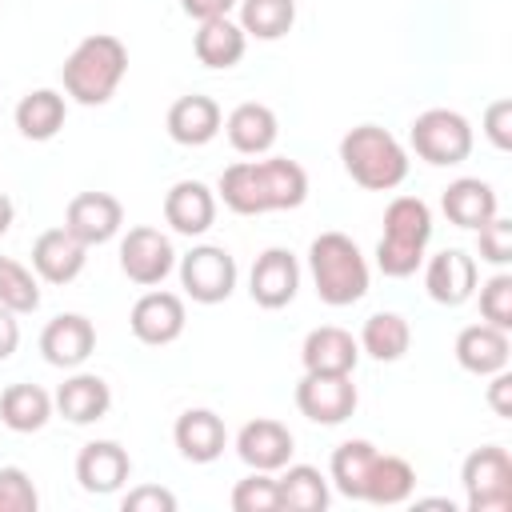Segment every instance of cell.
I'll use <instances>...</instances> for the list:
<instances>
[{"label": "cell", "instance_id": "7bdbcfd3", "mask_svg": "<svg viewBox=\"0 0 512 512\" xmlns=\"http://www.w3.org/2000/svg\"><path fill=\"white\" fill-rule=\"evenodd\" d=\"M488 404H492V412H496V416H512V376H508V368L492 372Z\"/></svg>", "mask_w": 512, "mask_h": 512}, {"label": "cell", "instance_id": "7a4b0ae2", "mask_svg": "<svg viewBox=\"0 0 512 512\" xmlns=\"http://www.w3.org/2000/svg\"><path fill=\"white\" fill-rule=\"evenodd\" d=\"M308 268H312L316 296L332 308H348L368 292V260L360 244L344 232H320L308 244Z\"/></svg>", "mask_w": 512, "mask_h": 512}, {"label": "cell", "instance_id": "ab89813d", "mask_svg": "<svg viewBox=\"0 0 512 512\" xmlns=\"http://www.w3.org/2000/svg\"><path fill=\"white\" fill-rule=\"evenodd\" d=\"M476 236H480V260H488L496 268H504L512 260V220H504L496 212L488 224L476 228Z\"/></svg>", "mask_w": 512, "mask_h": 512}, {"label": "cell", "instance_id": "1f68e13d", "mask_svg": "<svg viewBox=\"0 0 512 512\" xmlns=\"http://www.w3.org/2000/svg\"><path fill=\"white\" fill-rule=\"evenodd\" d=\"M280 508L288 512H324L328 508V480L312 464H284V476L276 480Z\"/></svg>", "mask_w": 512, "mask_h": 512}, {"label": "cell", "instance_id": "7c38bea8", "mask_svg": "<svg viewBox=\"0 0 512 512\" xmlns=\"http://www.w3.org/2000/svg\"><path fill=\"white\" fill-rule=\"evenodd\" d=\"M132 336L148 348H164L172 340H180L188 316H184V300L176 292H144L136 304H132Z\"/></svg>", "mask_w": 512, "mask_h": 512}, {"label": "cell", "instance_id": "f35d334b", "mask_svg": "<svg viewBox=\"0 0 512 512\" xmlns=\"http://www.w3.org/2000/svg\"><path fill=\"white\" fill-rule=\"evenodd\" d=\"M40 496H36V484L28 480L24 468L8 464L0 468V512H36Z\"/></svg>", "mask_w": 512, "mask_h": 512}, {"label": "cell", "instance_id": "f6af8a7d", "mask_svg": "<svg viewBox=\"0 0 512 512\" xmlns=\"http://www.w3.org/2000/svg\"><path fill=\"white\" fill-rule=\"evenodd\" d=\"M16 344H20V324H16V312H8V308L0 304V360H8V356L16 352Z\"/></svg>", "mask_w": 512, "mask_h": 512}, {"label": "cell", "instance_id": "30bf717a", "mask_svg": "<svg viewBox=\"0 0 512 512\" xmlns=\"http://www.w3.org/2000/svg\"><path fill=\"white\" fill-rule=\"evenodd\" d=\"M124 224V204L112 192H76L64 208V228L80 244H108Z\"/></svg>", "mask_w": 512, "mask_h": 512}, {"label": "cell", "instance_id": "b9f144b4", "mask_svg": "<svg viewBox=\"0 0 512 512\" xmlns=\"http://www.w3.org/2000/svg\"><path fill=\"white\" fill-rule=\"evenodd\" d=\"M176 508V496L160 484H140L124 496V512H172Z\"/></svg>", "mask_w": 512, "mask_h": 512}, {"label": "cell", "instance_id": "5bb4252c", "mask_svg": "<svg viewBox=\"0 0 512 512\" xmlns=\"http://www.w3.org/2000/svg\"><path fill=\"white\" fill-rule=\"evenodd\" d=\"M96 348V328L80 312H60L40 332V352L52 368H80Z\"/></svg>", "mask_w": 512, "mask_h": 512}, {"label": "cell", "instance_id": "bcb514c9", "mask_svg": "<svg viewBox=\"0 0 512 512\" xmlns=\"http://www.w3.org/2000/svg\"><path fill=\"white\" fill-rule=\"evenodd\" d=\"M12 216H16V208H12V200H8L4 192H0V236H4L8 228H12Z\"/></svg>", "mask_w": 512, "mask_h": 512}, {"label": "cell", "instance_id": "d4e9b609", "mask_svg": "<svg viewBox=\"0 0 512 512\" xmlns=\"http://www.w3.org/2000/svg\"><path fill=\"white\" fill-rule=\"evenodd\" d=\"M440 208H444V216H448L456 228L476 232L480 224H488V220L496 216V192H492V184L480 180V176H460V180H452V184L444 188Z\"/></svg>", "mask_w": 512, "mask_h": 512}, {"label": "cell", "instance_id": "60d3db41", "mask_svg": "<svg viewBox=\"0 0 512 512\" xmlns=\"http://www.w3.org/2000/svg\"><path fill=\"white\" fill-rule=\"evenodd\" d=\"M484 136H488L500 152L512 148V100H492V104L484 108Z\"/></svg>", "mask_w": 512, "mask_h": 512}, {"label": "cell", "instance_id": "e575fe53", "mask_svg": "<svg viewBox=\"0 0 512 512\" xmlns=\"http://www.w3.org/2000/svg\"><path fill=\"white\" fill-rule=\"evenodd\" d=\"M296 24V0H240V28L256 40H280Z\"/></svg>", "mask_w": 512, "mask_h": 512}, {"label": "cell", "instance_id": "f546056e", "mask_svg": "<svg viewBox=\"0 0 512 512\" xmlns=\"http://www.w3.org/2000/svg\"><path fill=\"white\" fill-rule=\"evenodd\" d=\"M356 344H360L372 360L392 364V360H400V356L412 348V328H408V320H404L400 312H372V316L364 320Z\"/></svg>", "mask_w": 512, "mask_h": 512}, {"label": "cell", "instance_id": "603a6c76", "mask_svg": "<svg viewBox=\"0 0 512 512\" xmlns=\"http://www.w3.org/2000/svg\"><path fill=\"white\" fill-rule=\"evenodd\" d=\"M220 124H224L220 104H216L212 96H200V92L180 96V100L168 108V136H172L176 144H184V148L208 144V140L220 132Z\"/></svg>", "mask_w": 512, "mask_h": 512}, {"label": "cell", "instance_id": "7402d4cb", "mask_svg": "<svg viewBox=\"0 0 512 512\" xmlns=\"http://www.w3.org/2000/svg\"><path fill=\"white\" fill-rule=\"evenodd\" d=\"M508 356H512L508 332L496 324H468L456 336V360L472 376H492V372L508 368Z\"/></svg>", "mask_w": 512, "mask_h": 512}, {"label": "cell", "instance_id": "44dd1931", "mask_svg": "<svg viewBox=\"0 0 512 512\" xmlns=\"http://www.w3.org/2000/svg\"><path fill=\"white\" fill-rule=\"evenodd\" d=\"M172 440H176V448H180L184 460L212 464L224 452V444H228V428H224V420L212 408H188V412L176 416Z\"/></svg>", "mask_w": 512, "mask_h": 512}, {"label": "cell", "instance_id": "ffe728a7", "mask_svg": "<svg viewBox=\"0 0 512 512\" xmlns=\"http://www.w3.org/2000/svg\"><path fill=\"white\" fill-rule=\"evenodd\" d=\"M52 408H56L68 424H96V420L108 416V408H112V388H108V380L96 376V372H76V376H68V380L56 388Z\"/></svg>", "mask_w": 512, "mask_h": 512}, {"label": "cell", "instance_id": "52a82bcc", "mask_svg": "<svg viewBox=\"0 0 512 512\" xmlns=\"http://www.w3.org/2000/svg\"><path fill=\"white\" fill-rule=\"evenodd\" d=\"M180 288L196 304H220L236 288V260L220 244H200L188 256H180Z\"/></svg>", "mask_w": 512, "mask_h": 512}, {"label": "cell", "instance_id": "836d02e7", "mask_svg": "<svg viewBox=\"0 0 512 512\" xmlns=\"http://www.w3.org/2000/svg\"><path fill=\"white\" fill-rule=\"evenodd\" d=\"M372 460H376V448L368 440H344L332 452V468H328L336 492L348 496V500H364V484H368Z\"/></svg>", "mask_w": 512, "mask_h": 512}, {"label": "cell", "instance_id": "4dcf8cb0", "mask_svg": "<svg viewBox=\"0 0 512 512\" xmlns=\"http://www.w3.org/2000/svg\"><path fill=\"white\" fill-rule=\"evenodd\" d=\"M64 96L56 88H36L28 96H20L16 104V128L28 140H52L64 128Z\"/></svg>", "mask_w": 512, "mask_h": 512}, {"label": "cell", "instance_id": "ac0fdd59", "mask_svg": "<svg viewBox=\"0 0 512 512\" xmlns=\"http://www.w3.org/2000/svg\"><path fill=\"white\" fill-rule=\"evenodd\" d=\"M164 220L180 236H204L216 220V192L200 180H176L164 196Z\"/></svg>", "mask_w": 512, "mask_h": 512}, {"label": "cell", "instance_id": "cb8c5ba5", "mask_svg": "<svg viewBox=\"0 0 512 512\" xmlns=\"http://www.w3.org/2000/svg\"><path fill=\"white\" fill-rule=\"evenodd\" d=\"M224 132H228V140H232L236 152H244V156H264V152L276 144L280 124H276V112H272L268 104L244 100V104H236V108L228 112Z\"/></svg>", "mask_w": 512, "mask_h": 512}, {"label": "cell", "instance_id": "277c9868", "mask_svg": "<svg viewBox=\"0 0 512 512\" xmlns=\"http://www.w3.org/2000/svg\"><path fill=\"white\" fill-rule=\"evenodd\" d=\"M432 240V212L420 196H396L384 208V236L376 244V268L392 280L412 276L424 264V248Z\"/></svg>", "mask_w": 512, "mask_h": 512}, {"label": "cell", "instance_id": "d590c367", "mask_svg": "<svg viewBox=\"0 0 512 512\" xmlns=\"http://www.w3.org/2000/svg\"><path fill=\"white\" fill-rule=\"evenodd\" d=\"M0 304L8 312H16V316H28V312L40 308V284H36V276L20 260H12V256H0Z\"/></svg>", "mask_w": 512, "mask_h": 512}, {"label": "cell", "instance_id": "d6a6232c", "mask_svg": "<svg viewBox=\"0 0 512 512\" xmlns=\"http://www.w3.org/2000/svg\"><path fill=\"white\" fill-rule=\"evenodd\" d=\"M260 176H264L272 212H288V208H300L308 200V172L296 160H288V156L260 160Z\"/></svg>", "mask_w": 512, "mask_h": 512}, {"label": "cell", "instance_id": "2e32d148", "mask_svg": "<svg viewBox=\"0 0 512 512\" xmlns=\"http://www.w3.org/2000/svg\"><path fill=\"white\" fill-rule=\"evenodd\" d=\"M88 264V244H80L68 228H48L32 244V268L48 284H72Z\"/></svg>", "mask_w": 512, "mask_h": 512}, {"label": "cell", "instance_id": "5b68a950", "mask_svg": "<svg viewBox=\"0 0 512 512\" xmlns=\"http://www.w3.org/2000/svg\"><path fill=\"white\" fill-rule=\"evenodd\" d=\"M468 512H508L512 508V456L500 444H484L464 456L460 468Z\"/></svg>", "mask_w": 512, "mask_h": 512}, {"label": "cell", "instance_id": "8992f818", "mask_svg": "<svg viewBox=\"0 0 512 512\" xmlns=\"http://www.w3.org/2000/svg\"><path fill=\"white\" fill-rule=\"evenodd\" d=\"M408 140H412V152L436 168L444 164H460L468 160L472 152V124L452 112V108H428L412 120L408 128Z\"/></svg>", "mask_w": 512, "mask_h": 512}, {"label": "cell", "instance_id": "8fae6325", "mask_svg": "<svg viewBox=\"0 0 512 512\" xmlns=\"http://www.w3.org/2000/svg\"><path fill=\"white\" fill-rule=\"evenodd\" d=\"M296 288H300V264L288 248H264L252 264V276H248V292L260 308L276 312L284 304L296 300Z\"/></svg>", "mask_w": 512, "mask_h": 512}, {"label": "cell", "instance_id": "3957f363", "mask_svg": "<svg viewBox=\"0 0 512 512\" xmlns=\"http://www.w3.org/2000/svg\"><path fill=\"white\" fill-rule=\"evenodd\" d=\"M340 164L368 192H392L408 176V152L380 124H356L352 132H344V140H340Z\"/></svg>", "mask_w": 512, "mask_h": 512}, {"label": "cell", "instance_id": "ba28073f", "mask_svg": "<svg viewBox=\"0 0 512 512\" xmlns=\"http://www.w3.org/2000/svg\"><path fill=\"white\" fill-rule=\"evenodd\" d=\"M176 268V252H172V240L152 228V224H136L128 228V236L120 240V272L140 284V288H152L160 284L168 272Z\"/></svg>", "mask_w": 512, "mask_h": 512}, {"label": "cell", "instance_id": "e0dca14e", "mask_svg": "<svg viewBox=\"0 0 512 512\" xmlns=\"http://www.w3.org/2000/svg\"><path fill=\"white\" fill-rule=\"evenodd\" d=\"M304 372H324V376H352L356 360H360V344L352 340V332L336 328V324H320L304 336L300 348Z\"/></svg>", "mask_w": 512, "mask_h": 512}, {"label": "cell", "instance_id": "4316f807", "mask_svg": "<svg viewBox=\"0 0 512 512\" xmlns=\"http://www.w3.org/2000/svg\"><path fill=\"white\" fill-rule=\"evenodd\" d=\"M192 48H196V60L204 68H232V64H240V56L248 48V36L228 16H216V20H200V28L192 36Z\"/></svg>", "mask_w": 512, "mask_h": 512}, {"label": "cell", "instance_id": "74e56055", "mask_svg": "<svg viewBox=\"0 0 512 512\" xmlns=\"http://www.w3.org/2000/svg\"><path fill=\"white\" fill-rule=\"evenodd\" d=\"M480 316L484 324H496V328H512V276L508 272H496L492 280L480 284Z\"/></svg>", "mask_w": 512, "mask_h": 512}, {"label": "cell", "instance_id": "d6986e66", "mask_svg": "<svg viewBox=\"0 0 512 512\" xmlns=\"http://www.w3.org/2000/svg\"><path fill=\"white\" fill-rule=\"evenodd\" d=\"M128 472H132V460H128V452H124L116 440H92V444H84L80 456H76V480H80V488L92 492V496L116 492V488L128 480Z\"/></svg>", "mask_w": 512, "mask_h": 512}, {"label": "cell", "instance_id": "9a60e30c", "mask_svg": "<svg viewBox=\"0 0 512 512\" xmlns=\"http://www.w3.org/2000/svg\"><path fill=\"white\" fill-rule=\"evenodd\" d=\"M424 288L436 304L444 308H460L464 300H472L476 292V260L464 248H444L428 260L424 268Z\"/></svg>", "mask_w": 512, "mask_h": 512}, {"label": "cell", "instance_id": "8d00e7d4", "mask_svg": "<svg viewBox=\"0 0 512 512\" xmlns=\"http://www.w3.org/2000/svg\"><path fill=\"white\" fill-rule=\"evenodd\" d=\"M232 508L236 512H280V488H276L272 472H252V476L236 480Z\"/></svg>", "mask_w": 512, "mask_h": 512}, {"label": "cell", "instance_id": "9c48e42d", "mask_svg": "<svg viewBox=\"0 0 512 512\" xmlns=\"http://www.w3.org/2000/svg\"><path fill=\"white\" fill-rule=\"evenodd\" d=\"M356 384L352 376H324V372H304L296 384V408L312 424H344L356 412Z\"/></svg>", "mask_w": 512, "mask_h": 512}, {"label": "cell", "instance_id": "484cf974", "mask_svg": "<svg viewBox=\"0 0 512 512\" xmlns=\"http://www.w3.org/2000/svg\"><path fill=\"white\" fill-rule=\"evenodd\" d=\"M220 200L240 212V216H260V212H272L268 204V188H264V176H260V160H236L220 172V184H216Z\"/></svg>", "mask_w": 512, "mask_h": 512}, {"label": "cell", "instance_id": "4fadbf2b", "mask_svg": "<svg viewBox=\"0 0 512 512\" xmlns=\"http://www.w3.org/2000/svg\"><path fill=\"white\" fill-rule=\"evenodd\" d=\"M292 432L272 420V416H256L236 432V456L252 468V472H280L292 460Z\"/></svg>", "mask_w": 512, "mask_h": 512}, {"label": "cell", "instance_id": "6da1fadb", "mask_svg": "<svg viewBox=\"0 0 512 512\" xmlns=\"http://www.w3.org/2000/svg\"><path fill=\"white\" fill-rule=\"evenodd\" d=\"M124 72H128V48H124V40H116V36H108V32L84 36V40L68 52V60H64V68H60L64 92H68L76 104H88V108H92V104H108L112 92L120 88Z\"/></svg>", "mask_w": 512, "mask_h": 512}, {"label": "cell", "instance_id": "f1b7e54d", "mask_svg": "<svg viewBox=\"0 0 512 512\" xmlns=\"http://www.w3.org/2000/svg\"><path fill=\"white\" fill-rule=\"evenodd\" d=\"M416 488V468L404 460V456H380L372 460V472H368V484H364V500L368 504H380V508H392V504H404Z\"/></svg>", "mask_w": 512, "mask_h": 512}, {"label": "cell", "instance_id": "ee69618b", "mask_svg": "<svg viewBox=\"0 0 512 512\" xmlns=\"http://www.w3.org/2000/svg\"><path fill=\"white\" fill-rule=\"evenodd\" d=\"M232 4H236V0H180L184 16H192V20H216V16H228Z\"/></svg>", "mask_w": 512, "mask_h": 512}, {"label": "cell", "instance_id": "83f0119b", "mask_svg": "<svg viewBox=\"0 0 512 512\" xmlns=\"http://www.w3.org/2000/svg\"><path fill=\"white\" fill-rule=\"evenodd\" d=\"M0 420L12 432H40L52 420V396L40 384H8L0 392Z\"/></svg>", "mask_w": 512, "mask_h": 512}]
</instances>
